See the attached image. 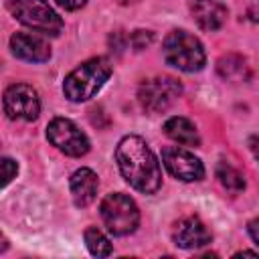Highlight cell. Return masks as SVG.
<instances>
[{"mask_svg":"<svg viewBox=\"0 0 259 259\" xmlns=\"http://www.w3.org/2000/svg\"><path fill=\"white\" fill-rule=\"evenodd\" d=\"M115 160L125 182L144 192L154 194L162 186V170L156 154L140 136H125L115 148Z\"/></svg>","mask_w":259,"mask_h":259,"instance_id":"cell-1","label":"cell"},{"mask_svg":"<svg viewBox=\"0 0 259 259\" xmlns=\"http://www.w3.org/2000/svg\"><path fill=\"white\" fill-rule=\"evenodd\" d=\"M111 75V65L103 57L89 59L73 69L63 81V93L69 101L81 103L91 99Z\"/></svg>","mask_w":259,"mask_h":259,"instance_id":"cell-2","label":"cell"},{"mask_svg":"<svg viewBox=\"0 0 259 259\" xmlns=\"http://www.w3.org/2000/svg\"><path fill=\"white\" fill-rule=\"evenodd\" d=\"M162 53L168 65L176 67L178 71H200L206 63V55L202 42L186 30H172L162 45Z\"/></svg>","mask_w":259,"mask_h":259,"instance_id":"cell-3","label":"cell"},{"mask_svg":"<svg viewBox=\"0 0 259 259\" xmlns=\"http://www.w3.org/2000/svg\"><path fill=\"white\" fill-rule=\"evenodd\" d=\"M6 6L18 22L40 34L57 36L63 30L61 16L49 6L47 0H8Z\"/></svg>","mask_w":259,"mask_h":259,"instance_id":"cell-4","label":"cell"},{"mask_svg":"<svg viewBox=\"0 0 259 259\" xmlns=\"http://www.w3.org/2000/svg\"><path fill=\"white\" fill-rule=\"evenodd\" d=\"M101 219L107 227L109 233L113 235H130L138 229L140 225V210H138V204L121 194V192H111L107 194L103 200H101Z\"/></svg>","mask_w":259,"mask_h":259,"instance_id":"cell-5","label":"cell"},{"mask_svg":"<svg viewBox=\"0 0 259 259\" xmlns=\"http://www.w3.org/2000/svg\"><path fill=\"white\" fill-rule=\"evenodd\" d=\"M180 93H182V85L178 83V79L160 75L140 83L138 101L146 111L160 113V111H166L180 97Z\"/></svg>","mask_w":259,"mask_h":259,"instance_id":"cell-6","label":"cell"},{"mask_svg":"<svg viewBox=\"0 0 259 259\" xmlns=\"http://www.w3.org/2000/svg\"><path fill=\"white\" fill-rule=\"evenodd\" d=\"M49 142L67 156L79 158L89 152V138L67 117H55L47 125Z\"/></svg>","mask_w":259,"mask_h":259,"instance_id":"cell-7","label":"cell"},{"mask_svg":"<svg viewBox=\"0 0 259 259\" xmlns=\"http://www.w3.org/2000/svg\"><path fill=\"white\" fill-rule=\"evenodd\" d=\"M4 111L10 119L32 121L40 113V99L36 89L26 83H14L4 91Z\"/></svg>","mask_w":259,"mask_h":259,"instance_id":"cell-8","label":"cell"},{"mask_svg":"<svg viewBox=\"0 0 259 259\" xmlns=\"http://www.w3.org/2000/svg\"><path fill=\"white\" fill-rule=\"evenodd\" d=\"M162 162H164L166 170L182 182H194V180H200L204 176L202 162L188 150L164 148L162 150Z\"/></svg>","mask_w":259,"mask_h":259,"instance_id":"cell-9","label":"cell"},{"mask_svg":"<svg viewBox=\"0 0 259 259\" xmlns=\"http://www.w3.org/2000/svg\"><path fill=\"white\" fill-rule=\"evenodd\" d=\"M12 55L28 63H45L51 57V47L45 38L30 32H14L10 36Z\"/></svg>","mask_w":259,"mask_h":259,"instance_id":"cell-10","label":"cell"},{"mask_svg":"<svg viewBox=\"0 0 259 259\" xmlns=\"http://www.w3.org/2000/svg\"><path fill=\"white\" fill-rule=\"evenodd\" d=\"M172 237H174V243L182 249H198L212 241L210 231L196 217H186V219L178 221Z\"/></svg>","mask_w":259,"mask_h":259,"instance_id":"cell-11","label":"cell"},{"mask_svg":"<svg viewBox=\"0 0 259 259\" xmlns=\"http://www.w3.org/2000/svg\"><path fill=\"white\" fill-rule=\"evenodd\" d=\"M192 18L202 30H219L227 20V6L217 0H192L190 4Z\"/></svg>","mask_w":259,"mask_h":259,"instance_id":"cell-12","label":"cell"},{"mask_svg":"<svg viewBox=\"0 0 259 259\" xmlns=\"http://www.w3.org/2000/svg\"><path fill=\"white\" fill-rule=\"evenodd\" d=\"M69 186H71L73 202L77 206H89L95 200L99 180H97V174L91 168H79V170L73 172Z\"/></svg>","mask_w":259,"mask_h":259,"instance_id":"cell-13","label":"cell"},{"mask_svg":"<svg viewBox=\"0 0 259 259\" xmlns=\"http://www.w3.org/2000/svg\"><path fill=\"white\" fill-rule=\"evenodd\" d=\"M164 134L174 140L176 144H182V146H200V136H198V130L196 125L186 119V117H180V115H174L170 119H166L164 123Z\"/></svg>","mask_w":259,"mask_h":259,"instance_id":"cell-14","label":"cell"},{"mask_svg":"<svg viewBox=\"0 0 259 259\" xmlns=\"http://www.w3.org/2000/svg\"><path fill=\"white\" fill-rule=\"evenodd\" d=\"M219 75L227 81H247L251 77V71H249V65L247 61L241 57V55H235V53H229V55H223L219 59Z\"/></svg>","mask_w":259,"mask_h":259,"instance_id":"cell-15","label":"cell"},{"mask_svg":"<svg viewBox=\"0 0 259 259\" xmlns=\"http://www.w3.org/2000/svg\"><path fill=\"white\" fill-rule=\"evenodd\" d=\"M217 176H219L221 184H223L229 192L237 194V192L245 190V178H243V174H241L235 166H231L229 162H221V164L217 166Z\"/></svg>","mask_w":259,"mask_h":259,"instance_id":"cell-16","label":"cell"},{"mask_svg":"<svg viewBox=\"0 0 259 259\" xmlns=\"http://www.w3.org/2000/svg\"><path fill=\"white\" fill-rule=\"evenodd\" d=\"M85 245L91 251V255H95V257H107L113 251L109 239L99 229H95V227H89L85 231Z\"/></svg>","mask_w":259,"mask_h":259,"instance_id":"cell-17","label":"cell"},{"mask_svg":"<svg viewBox=\"0 0 259 259\" xmlns=\"http://www.w3.org/2000/svg\"><path fill=\"white\" fill-rule=\"evenodd\" d=\"M18 172V166L12 158H0V188H4Z\"/></svg>","mask_w":259,"mask_h":259,"instance_id":"cell-18","label":"cell"},{"mask_svg":"<svg viewBox=\"0 0 259 259\" xmlns=\"http://www.w3.org/2000/svg\"><path fill=\"white\" fill-rule=\"evenodd\" d=\"M152 40H154V34H152L150 30H134L132 36H130V45H132L136 51L146 49Z\"/></svg>","mask_w":259,"mask_h":259,"instance_id":"cell-19","label":"cell"},{"mask_svg":"<svg viewBox=\"0 0 259 259\" xmlns=\"http://www.w3.org/2000/svg\"><path fill=\"white\" fill-rule=\"evenodd\" d=\"M55 2L65 10H79L81 6H85L87 0H55Z\"/></svg>","mask_w":259,"mask_h":259,"instance_id":"cell-20","label":"cell"},{"mask_svg":"<svg viewBox=\"0 0 259 259\" xmlns=\"http://www.w3.org/2000/svg\"><path fill=\"white\" fill-rule=\"evenodd\" d=\"M257 225H259V221H257V219H253V221L249 223V233H251V239H253V243H259V233H257Z\"/></svg>","mask_w":259,"mask_h":259,"instance_id":"cell-21","label":"cell"},{"mask_svg":"<svg viewBox=\"0 0 259 259\" xmlns=\"http://www.w3.org/2000/svg\"><path fill=\"white\" fill-rule=\"evenodd\" d=\"M6 249H8V241L0 235V251H6Z\"/></svg>","mask_w":259,"mask_h":259,"instance_id":"cell-22","label":"cell"},{"mask_svg":"<svg viewBox=\"0 0 259 259\" xmlns=\"http://www.w3.org/2000/svg\"><path fill=\"white\" fill-rule=\"evenodd\" d=\"M119 4H134V2H138V0H117Z\"/></svg>","mask_w":259,"mask_h":259,"instance_id":"cell-23","label":"cell"}]
</instances>
